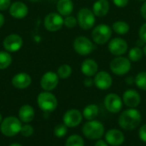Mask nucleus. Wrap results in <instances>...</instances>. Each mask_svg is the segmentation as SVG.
Here are the masks:
<instances>
[{
  "label": "nucleus",
  "instance_id": "1",
  "mask_svg": "<svg viewBox=\"0 0 146 146\" xmlns=\"http://www.w3.org/2000/svg\"><path fill=\"white\" fill-rule=\"evenodd\" d=\"M142 121V115L139 110L137 109L128 108L122 111L118 118L119 126L127 131L136 129Z\"/></svg>",
  "mask_w": 146,
  "mask_h": 146
},
{
  "label": "nucleus",
  "instance_id": "2",
  "mask_svg": "<svg viewBox=\"0 0 146 146\" xmlns=\"http://www.w3.org/2000/svg\"><path fill=\"white\" fill-rule=\"evenodd\" d=\"M105 129L104 124L97 120L87 121L82 127L83 135L91 140H98L104 135Z\"/></svg>",
  "mask_w": 146,
  "mask_h": 146
},
{
  "label": "nucleus",
  "instance_id": "3",
  "mask_svg": "<svg viewBox=\"0 0 146 146\" xmlns=\"http://www.w3.org/2000/svg\"><path fill=\"white\" fill-rule=\"evenodd\" d=\"M21 127L22 122L18 117L8 116L3 119V121L0 124V131L3 136L10 138L20 133Z\"/></svg>",
  "mask_w": 146,
  "mask_h": 146
},
{
  "label": "nucleus",
  "instance_id": "4",
  "mask_svg": "<svg viewBox=\"0 0 146 146\" xmlns=\"http://www.w3.org/2000/svg\"><path fill=\"white\" fill-rule=\"evenodd\" d=\"M37 104L44 113H51L57 108L58 102L56 96L50 92H42L37 97Z\"/></svg>",
  "mask_w": 146,
  "mask_h": 146
},
{
  "label": "nucleus",
  "instance_id": "5",
  "mask_svg": "<svg viewBox=\"0 0 146 146\" xmlns=\"http://www.w3.org/2000/svg\"><path fill=\"white\" fill-rule=\"evenodd\" d=\"M112 36V28L107 24L96 26L92 32V40L98 44H104L109 42Z\"/></svg>",
  "mask_w": 146,
  "mask_h": 146
},
{
  "label": "nucleus",
  "instance_id": "6",
  "mask_svg": "<svg viewBox=\"0 0 146 146\" xmlns=\"http://www.w3.org/2000/svg\"><path fill=\"white\" fill-rule=\"evenodd\" d=\"M131 61L122 56H116L110 63V68L111 72L118 76H123L127 74L131 69Z\"/></svg>",
  "mask_w": 146,
  "mask_h": 146
},
{
  "label": "nucleus",
  "instance_id": "7",
  "mask_svg": "<svg viewBox=\"0 0 146 146\" xmlns=\"http://www.w3.org/2000/svg\"><path fill=\"white\" fill-rule=\"evenodd\" d=\"M77 21L79 26L83 30H89L94 27L96 22V15L92 9L88 8H82L78 12Z\"/></svg>",
  "mask_w": 146,
  "mask_h": 146
},
{
  "label": "nucleus",
  "instance_id": "8",
  "mask_svg": "<svg viewBox=\"0 0 146 146\" xmlns=\"http://www.w3.org/2000/svg\"><path fill=\"white\" fill-rule=\"evenodd\" d=\"M74 49L76 53L80 56H88L95 49L94 44L85 36H79L74 40Z\"/></svg>",
  "mask_w": 146,
  "mask_h": 146
},
{
  "label": "nucleus",
  "instance_id": "9",
  "mask_svg": "<svg viewBox=\"0 0 146 146\" xmlns=\"http://www.w3.org/2000/svg\"><path fill=\"white\" fill-rule=\"evenodd\" d=\"M44 25L46 30L50 32H56L63 26V18L59 13H49L44 20Z\"/></svg>",
  "mask_w": 146,
  "mask_h": 146
},
{
  "label": "nucleus",
  "instance_id": "10",
  "mask_svg": "<svg viewBox=\"0 0 146 146\" xmlns=\"http://www.w3.org/2000/svg\"><path fill=\"white\" fill-rule=\"evenodd\" d=\"M104 106L106 110L113 114L119 113L123 106V101L122 98L115 93H110L104 98Z\"/></svg>",
  "mask_w": 146,
  "mask_h": 146
},
{
  "label": "nucleus",
  "instance_id": "11",
  "mask_svg": "<svg viewBox=\"0 0 146 146\" xmlns=\"http://www.w3.org/2000/svg\"><path fill=\"white\" fill-rule=\"evenodd\" d=\"M82 120V112L76 109H71L67 110L62 116L63 124H65L69 128H74L78 127L81 123Z\"/></svg>",
  "mask_w": 146,
  "mask_h": 146
},
{
  "label": "nucleus",
  "instance_id": "12",
  "mask_svg": "<svg viewBox=\"0 0 146 146\" xmlns=\"http://www.w3.org/2000/svg\"><path fill=\"white\" fill-rule=\"evenodd\" d=\"M59 77L56 73L52 71L46 72L43 74L40 80V86L45 92H51L57 86L59 83Z\"/></svg>",
  "mask_w": 146,
  "mask_h": 146
},
{
  "label": "nucleus",
  "instance_id": "13",
  "mask_svg": "<svg viewBox=\"0 0 146 146\" xmlns=\"http://www.w3.org/2000/svg\"><path fill=\"white\" fill-rule=\"evenodd\" d=\"M23 44L22 38L16 34V33H11L8 35L3 42V48L8 52H16L18 51Z\"/></svg>",
  "mask_w": 146,
  "mask_h": 146
},
{
  "label": "nucleus",
  "instance_id": "14",
  "mask_svg": "<svg viewBox=\"0 0 146 146\" xmlns=\"http://www.w3.org/2000/svg\"><path fill=\"white\" fill-rule=\"evenodd\" d=\"M108 48L112 55L115 56H121L127 51L128 44L125 39L121 38H115L110 40Z\"/></svg>",
  "mask_w": 146,
  "mask_h": 146
},
{
  "label": "nucleus",
  "instance_id": "15",
  "mask_svg": "<svg viewBox=\"0 0 146 146\" xmlns=\"http://www.w3.org/2000/svg\"><path fill=\"white\" fill-rule=\"evenodd\" d=\"M93 80H94L95 86L102 91L110 89L113 84V80L111 75L106 71L98 72L95 74Z\"/></svg>",
  "mask_w": 146,
  "mask_h": 146
},
{
  "label": "nucleus",
  "instance_id": "16",
  "mask_svg": "<svg viewBox=\"0 0 146 146\" xmlns=\"http://www.w3.org/2000/svg\"><path fill=\"white\" fill-rule=\"evenodd\" d=\"M122 101L127 108L136 109L141 103V96L136 90L129 89L124 92Z\"/></svg>",
  "mask_w": 146,
  "mask_h": 146
},
{
  "label": "nucleus",
  "instance_id": "17",
  "mask_svg": "<svg viewBox=\"0 0 146 146\" xmlns=\"http://www.w3.org/2000/svg\"><path fill=\"white\" fill-rule=\"evenodd\" d=\"M104 137L105 141L111 146L121 145L125 141V135L119 129H110L105 133Z\"/></svg>",
  "mask_w": 146,
  "mask_h": 146
},
{
  "label": "nucleus",
  "instance_id": "18",
  "mask_svg": "<svg viewBox=\"0 0 146 146\" xmlns=\"http://www.w3.org/2000/svg\"><path fill=\"white\" fill-rule=\"evenodd\" d=\"M32 83L31 76L27 73H18L11 80V84L17 89H26Z\"/></svg>",
  "mask_w": 146,
  "mask_h": 146
},
{
  "label": "nucleus",
  "instance_id": "19",
  "mask_svg": "<svg viewBox=\"0 0 146 146\" xmlns=\"http://www.w3.org/2000/svg\"><path fill=\"white\" fill-rule=\"evenodd\" d=\"M9 14L15 19H22L28 14V8L23 2L16 1L9 7Z\"/></svg>",
  "mask_w": 146,
  "mask_h": 146
},
{
  "label": "nucleus",
  "instance_id": "20",
  "mask_svg": "<svg viewBox=\"0 0 146 146\" xmlns=\"http://www.w3.org/2000/svg\"><path fill=\"white\" fill-rule=\"evenodd\" d=\"M35 117V111L30 104L22 105L18 111V118L23 123H30Z\"/></svg>",
  "mask_w": 146,
  "mask_h": 146
},
{
  "label": "nucleus",
  "instance_id": "21",
  "mask_svg": "<svg viewBox=\"0 0 146 146\" xmlns=\"http://www.w3.org/2000/svg\"><path fill=\"white\" fill-rule=\"evenodd\" d=\"M81 72L86 77H92L98 72V64L92 58H88L83 61L81 64Z\"/></svg>",
  "mask_w": 146,
  "mask_h": 146
},
{
  "label": "nucleus",
  "instance_id": "22",
  "mask_svg": "<svg viewBox=\"0 0 146 146\" xmlns=\"http://www.w3.org/2000/svg\"><path fill=\"white\" fill-rule=\"evenodd\" d=\"M110 10V3L108 0H97L92 6V11L96 16L104 17Z\"/></svg>",
  "mask_w": 146,
  "mask_h": 146
},
{
  "label": "nucleus",
  "instance_id": "23",
  "mask_svg": "<svg viewBox=\"0 0 146 146\" xmlns=\"http://www.w3.org/2000/svg\"><path fill=\"white\" fill-rule=\"evenodd\" d=\"M56 9L62 16L70 15L74 10V3L72 0H58L56 3Z\"/></svg>",
  "mask_w": 146,
  "mask_h": 146
},
{
  "label": "nucleus",
  "instance_id": "24",
  "mask_svg": "<svg viewBox=\"0 0 146 146\" xmlns=\"http://www.w3.org/2000/svg\"><path fill=\"white\" fill-rule=\"evenodd\" d=\"M99 114V108L95 104H91L86 105L82 111L83 118L86 121H92L95 120Z\"/></svg>",
  "mask_w": 146,
  "mask_h": 146
},
{
  "label": "nucleus",
  "instance_id": "25",
  "mask_svg": "<svg viewBox=\"0 0 146 146\" xmlns=\"http://www.w3.org/2000/svg\"><path fill=\"white\" fill-rule=\"evenodd\" d=\"M129 29H130L129 25L123 21H117L114 22L112 25V30L119 35L127 34L129 32Z\"/></svg>",
  "mask_w": 146,
  "mask_h": 146
},
{
  "label": "nucleus",
  "instance_id": "26",
  "mask_svg": "<svg viewBox=\"0 0 146 146\" xmlns=\"http://www.w3.org/2000/svg\"><path fill=\"white\" fill-rule=\"evenodd\" d=\"M12 62V56L8 51H0V70L6 69Z\"/></svg>",
  "mask_w": 146,
  "mask_h": 146
},
{
  "label": "nucleus",
  "instance_id": "27",
  "mask_svg": "<svg viewBox=\"0 0 146 146\" xmlns=\"http://www.w3.org/2000/svg\"><path fill=\"white\" fill-rule=\"evenodd\" d=\"M143 55H144L143 50H142L140 47L136 46V47L132 48V49L129 50V53H128V59H129L131 62H139V60L142 59Z\"/></svg>",
  "mask_w": 146,
  "mask_h": 146
},
{
  "label": "nucleus",
  "instance_id": "28",
  "mask_svg": "<svg viewBox=\"0 0 146 146\" xmlns=\"http://www.w3.org/2000/svg\"><path fill=\"white\" fill-rule=\"evenodd\" d=\"M65 146H85V141L81 136L78 134H73L66 140Z\"/></svg>",
  "mask_w": 146,
  "mask_h": 146
},
{
  "label": "nucleus",
  "instance_id": "29",
  "mask_svg": "<svg viewBox=\"0 0 146 146\" xmlns=\"http://www.w3.org/2000/svg\"><path fill=\"white\" fill-rule=\"evenodd\" d=\"M56 74L60 79H68L72 74V68L68 64H62L58 68Z\"/></svg>",
  "mask_w": 146,
  "mask_h": 146
},
{
  "label": "nucleus",
  "instance_id": "30",
  "mask_svg": "<svg viewBox=\"0 0 146 146\" xmlns=\"http://www.w3.org/2000/svg\"><path fill=\"white\" fill-rule=\"evenodd\" d=\"M138 88L146 91V72H140L135 77V82Z\"/></svg>",
  "mask_w": 146,
  "mask_h": 146
},
{
  "label": "nucleus",
  "instance_id": "31",
  "mask_svg": "<svg viewBox=\"0 0 146 146\" xmlns=\"http://www.w3.org/2000/svg\"><path fill=\"white\" fill-rule=\"evenodd\" d=\"M68 127L63 123L62 124H58L54 127V130H53L54 135L56 138H59V139L63 138L68 133Z\"/></svg>",
  "mask_w": 146,
  "mask_h": 146
},
{
  "label": "nucleus",
  "instance_id": "32",
  "mask_svg": "<svg viewBox=\"0 0 146 146\" xmlns=\"http://www.w3.org/2000/svg\"><path fill=\"white\" fill-rule=\"evenodd\" d=\"M78 24V21L77 18H75L73 15H68L65 16V18L63 19V25L68 27V28H74L75 27V26Z\"/></svg>",
  "mask_w": 146,
  "mask_h": 146
},
{
  "label": "nucleus",
  "instance_id": "33",
  "mask_svg": "<svg viewBox=\"0 0 146 146\" xmlns=\"http://www.w3.org/2000/svg\"><path fill=\"white\" fill-rule=\"evenodd\" d=\"M33 133H34V129H33V126H31L29 123H24V125H22L21 132H20V133L23 137H30L33 134Z\"/></svg>",
  "mask_w": 146,
  "mask_h": 146
},
{
  "label": "nucleus",
  "instance_id": "34",
  "mask_svg": "<svg viewBox=\"0 0 146 146\" xmlns=\"http://www.w3.org/2000/svg\"><path fill=\"white\" fill-rule=\"evenodd\" d=\"M139 36L141 41L146 43V22L140 27L139 30Z\"/></svg>",
  "mask_w": 146,
  "mask_h": 146
},
{
  "label": "nucleus",
  "instance_id": "35",
  "mask_svg": "<svg viewBox=\"0 0 146 146\" xmlns=\"http://www.w3.org/2000/svg\"><path fill=\"white\" fill-rule=\"evenodd\" d=\"M139 137L142 142L146 143V124L140 127L139 130Z\"/></svg>",
  "mask_w": 146,
  "mask_h": 146
},
{
  "label": "nucleus",
  "instance_id": "36",
  "mask_svg": "<svg viewBox=\"0 0 146 146\" xmlns=\"http://www.w3.org/2000/svg\"><path fill=\"white\" fill-rule=\"evenodd\" d=\"M11 5V0H0V10L4 11Z\"/></svg>",
  "mask_w": 146,
  "mask_h": 146
},
{
  "label": "nucleus",
  "instance_id": "37",
  "mask_svg": "<svg viewBox=\"0 0 146 146\" xmlns=\"http://www.w3.org/2000/svg\"><path fill=\"white\" fill-rule=\"evenodd\" d=\"M129 0H113L114 4L118 8H124L127 5Z\"/></svg>",
  "mask_w": 146,
  "mask_h": 146
},
{
  "label": "nucleus",
  "instance_id": "38",
  "mask_svg": "<svg viewBox=\"0 0 146 146\" xmlns=\"http://www.w3.org/2000/svg\"><path fill=\"white\" fill-rule=\"evenodd\" d=\"M84 85L86 87H91L92 85H94V80L92 79V77H86L84 80Z\"/></svg>",
  "mask_w": 146,
  "mask_h": 146
},
{
  "label": "nucleus",
  "instance_id": "39",
  "mask_svg": "<svg viewBox=\"0 0 146 146\" xmlns=\"http://www.w3.org/2000/svg\"><path fill=\"white\" fill-rule=\"evenodd\" d=\"M140 13H141V15L143 16V18H144L145 20H146V1L143 3V5L141 6Z\"/></svg>",
  "mask_w": 146,
  "mask_h": 146
},
{
  "label": "nucleus",
  "instance_id": "40",
  "mask_svg": "<svg viewBox=\"0 0 146 146\" xmlns=\"http://www.w3.org/2000/svg\"><path fill=\"white\" fill-rule=\"evenodd\" d=\"M94 146H109V145H108V143L105 140H103V139H100L96 141Z\"/></svg>",
  "mask_w": 146,
  "mask_h": 146
},
{
  "label": "nucleus",
  "instance_id": "41",
  "mask_svg": "<svg viewBox=\"0 0 146 146\" xmlns=\"http://www.w3.org/2000/svg\"><path fill=\"white\" fill-rule=\"evenodd\" d=\"M4 21H5V18L3 16V14H0V28L3 27V25L4 24Z\"/></svg>",
  "mask_w": 146,
  "mask_h": 146
},
{
  "label": "nucleus",
  "instance_id": "42",
  "mask_svg": "<svg viewBox=\"0 0 146 146\" xmlns=\"http://www.w3.org/2000/svg\"><path fill=\"white\" fill-rule=\"evenodd\" d=\"M9 146H22L21 145L18 144V143H13V144H10Z\"/></svg>",
  "mask_w": 146,
  "mask_h": 146
},
{
  "label": "nucleus",
  "instance_id": "43",
  "mask_svg": "<svg viewBox=\"0 0 146 146\" xmlns=\"http://www.w3.org/2000/svg\"><path fill=\"white\" fill-rule=\"evenodd\" d=\"M143 52H144V55L146 56V44L144 45V48H143Z\"/></svg>",
  "mask_w": 146,
  "mask_h": 146
},
{
  "label": "nucleus",
  "instance_id": "44",
  "mask_svg": "<svg viewBox=\"0 0 146 146\" xmlns=\"http://www.w3.org/2000/svg\"><path fill=\"white\" fill-rule=\"evenodd\" d=\"M2 121H3V116H2V115H1V113H0V124H1Z\"/></svg>",
  "mask_w": 146,
  "mask_h": 146
},
{
  "label": "nucleus",
  "instance_id": "45",
  "mask_svg": "<svg viewBox=\"0 0 146 146\" xmlns=\"http://www.w3.org/2000/svg\"><path fill=\"white\" fill-rule=\"evenodd\" d=\"M29 1H31V2H38L39 0H29Z\"/></svg>",
  "mask_w": 146,
  "mask_h": 146
},
{
  "label": "nucleus",
  "instance_id": "46",
  "mask_svg": "<svg viewBox=\"0 0 146 146\" xmlns=\"http://www.w3.org/2000/svg\"><path fill=\"white\" fill-rule=\"evenodd\" d=\"M139 1H140V2H145L146 0H139Z\"/></svg>",
  "mask_w": 146,
  "mask_h": 146
}]
</instances>
